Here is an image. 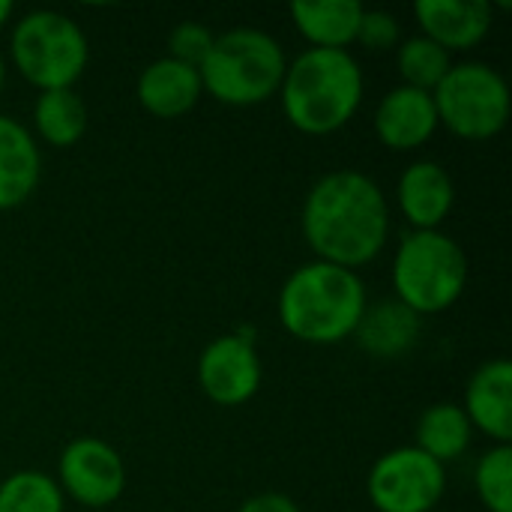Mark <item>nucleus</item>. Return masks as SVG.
Returning a JSON list of instances; mask_svg holds the SVG:
<instances>
[{
    "label": "nucleus",
    "mask_w": 512,
    "mask_h": 512,
    "mask_svg": "<svg viewBox=\"0 0 512 512\" xmlns=\"http://www.w3.org/2000/svg\"><path fill=\"white\" fill-rule=\"evenodd\" d=\"M300 228L315 261L360 273L390 240V201L369 174L339 168L312 183L303 201Z\"/></svg>",
    "instance_id": "nucleus-1"
},
{
    "label": "nucleus",
    "mask_w": 512,
    "mask_h": 512,
    "mask_svg": "<svg viewBox=\"0 0 512 512\" xmlns=\"http://www.w3.org/2000/svg\"><path fill=\"white\" fill-rule=\"evenodd\" d=\"M366 96L363 66L351 51L303 48L288 60L279 102L285 120L303 135H333L345 129Z\"/></svg>",
    "instance_id": "nucleus-2"
},
{
    "label": "nucleus",
    "mask_w": 512,
    "mask_h": 512,
    "mask_svg": "<svg viewBox=\"0 0 512 512\" xmlns=\"http://www.w3.org/2000/svg\"><path fill=\"white\" fill-rule=\"evenodd\" d=\"M366 306L369 294L360 273L327 261L297 267L282 282L276 300L285 333L318 348L351 339Z\"/></svg>",
    "instance_id": "nucleus-3"
},
{
    "label": "nucleus",
    "mask_w": 512,
    "mask_h": 512,
    "mask_svg": "<svg viewBox=\"0 0 512 512\" xmlns=\"http://www.w3.org/2000/svg\"><path fill=\"white\" fill-rule=\"evenodd\" d=\"M288 57L282 42L261 27H231L216 33L210 54L198 66L201 87L228 108H255L279 96Z\"/></svg>",
    "instance_id": "nucleus-4"
},
{
    "label": "nucleus",
    "mask_w": 512,
    "mask_h": 512,
    "mask_svg": "<svg viewBox=\"0 0 512 512\" xmlns=\"http://www.w3.org/2000/svg\"><path fill=\"white\" fill-rule=\"evenodd\" d=\"M390 279L396 300L414 315H441L468 288V255L444 231H408L396 246Z\"/></svg>",
    "instance_id": "nucleus-5"
},
{
    "label": "nucleus",
    "mask_w": 512,
    "mask_h": 512,
    "mask_svg": "<svg viewBox=\"0 0 512 512\" xmlns=\"http://www.w3.org/2000/svg\"><path fill=\"white\" fill-rule=\"evenodd\" d=\"M9 60L39 93L66 90L84 75L90 63V42L81 24L66 12L33 9L12 24Z\"/></svg>",
    "instance_id": "nucleus-6"
},
{
    "label": "nucleus",
    "mask_w": 512,
    "mask_h": 512,
    "mask_svg": "<svg viewBox=\"0 0 512 512\" xmlns=\"http://www.w3.org/2000/svg\"><path fill=\"white\" fill-rule=\"evenodd\" d=\"M432 99L438 123L462 141H489L510 123V84L483 60L453 63L444 81L432 90Z\"/></svg>",
    "instance_id": "nucleus-7"
},
{
    "label": "nucleus",
    "mask_w": 512,
    "mask_h": 512,
    "mask_svg": "<svg viewBox=\"0 0 512 512\" xmlns=\"http://www.w3.org/2000/svg\"><path fill=\"white\" fill-rule=\"evenodd\" d=\"M447 492V468L414 444L375 459L366 477L369 504L378 512H435Z\"/></svg>",
    "instance_id": "nucleus-8"
},
{
    "label": "nucleus",
    "mask_w": 512,
    "mask_h": 512,
    "mask_svg": "<svg viewBox=\"0 0 512 512\" xmlns=\"http://www.w3.org/2000/svg\"><path fill=\"white\" fill-rule=\"evenodd\" d=\"M57 486L63 498L87 510H105L126 492L123 456L102 438H75L57 459Z\"/></svg>",
    "instance_id": "nucleus-9"
},
{
    "label": "nucleus",
    "mask_w": 512,
    "mask_h": 512,
    "mask_svg": "<svg viewBox=\"0 0 512 512\" xmlns=\"http://www.w3.org/2000/svg\"><path fill=\"white\" fill-rule=\"evenodd\" d=\"M264 369L249 336H216L198 357V387L219 408H240L261 390Z\"/></svg>",
    "instance_id": "nucleus-10"
},
{
    "label": "nucleus",
    "mask_w": 512,
    "mask_h": 512,
    "mask_svg": "<svg viewBox=\"0 0 512 512\" xmlns=\"http://www.w3.org/2000/svg\"><path fill=\"white\" fill-rule=\"evenodd\" d=\"M372 126H375L378 141L393 153L420 150L441 129L432 93L417 90V87H405V84L387 90L378 99L375 114H372Z\"/></svg>",
    "instance_id": "nucleus-11"
},
{
    "label": "nucleus",
    "mask_w": 512,
    "mask_h": 512,
    "mask_svg": "<svg viewBox=\"0 0 512 512\" xmlns=\"http://www.w3.org/2000/svg\"><path fill=\"white\" fill-rule=\"evenodd\" d=\"M456 204V183L435 159L411 162L396 183V207L411 231H441Z\"/></svg>",
    "instance_id": "nucleus-12"
},
{
    "label": "nucleus",
    "mask_w": 512,
    "mask_h": 512,
    "mask_svg": "<svg viewBox=\"0 0 512 512\" xmlns=\"http://www.w3.org/2000/svg\"><path fill=\"white\" fill-rule=\"evenodd\" d=\"M414 15L420 33L438 42L447 54L474 51L486 42L495 24V6L486 0H417Z\"/></svg>",
    "instance_id": "nucleus-13"
},
{
    "label": "nucleus",
    "mask_w": 512,
    "mask_h": 512,
    "mask_svg": "<svg viewBox=\"0 0 512 512\" xmlns=\"http://www.w3.org/2000/svg\"><path fill=\"white\" fill-rule=\"evenodd\" d=\"M474 432H483L492 444H512V366L498 357L483 363L468 387L462 405Z\"/></svg>",
    "instance_id": "nucleus-14"
},
{
    "label": "nucleus",
    "mask_w": 512,
    "mask_h": 512,
    "mask_svg": "<svg viewBox=\"0 0 512 512\" xmlns=\"http://www.w3.org/2000/svg\"><path fill=\"white\" fill-rule=\"evenodd\" d=\"M135 93L147 114L159 120H177L201 102L204 87L195 66H186L171 57H159L144 66Z\"/></svg>",
    "instance_id": "nucleus-15"
},
{
    "label": "nucleus",
    "mask_w": 512,
    "mask_h": 512,
    "mask_svg": "<svg viewBox=\"0 0 512 512\" xmlns=\"http://www.w3.org/2000/svg\"><path fill=\"white\" fill-rule=\"evenodd\" d=\"M42 180V153L33 132L0 114V210L21 207Z\"/></svg>",
    "instance_id": "nucleus-16"
},
{
    "label": "nucleus",
    "mask_w": 512,
    "mask_h": 512,
    "mask_svg": "<svg viewBox=\"0 0 512 512\" xmlns=\"http://www.w3.org/2000/svg\"><path fill=\"white\" fill-rule=\"evenodd\" d=\"M420 330H423V318L393 297L366 306L351 339H357L360 351H366L375 360H399L417 348Z\"/></svg>",
    "instance_id": "nucleus-17"
},
{
    "label": "nucleus",
    "mask_w": 512,
    "mask_h": 512,
    "mask_svg": "<svg viewBox=\"0 0 512 512\" xmlns=\"http://www.w3.org/2000/svg\"><path fill=\"white\" fill-rule=\"evenodd\" d=\"M363 9L357 0H297L288 6V15L309 48L348 51L357 45Z\"/></svg>",
    "instance_id": "nucleus-18"
},
{
    "label": "nucleus",
    "mask_w": 512,
    "mask_h": 512,
    "mask_svg": "<svg viewBox=\"0 0 512 512\" xmlns=\"http://www.w3.org/2000/svg\"><path fill=\"white\" fill-rule=\"evenodd\" d=\"M471 441H474V429H471L462 405H456V402H435L417 417L414 447L423 450L429 459H435L444 468L450 462L462 459L468 453Z\"/></svg>",
    "instance_id": "nucleus-19"
},
{
    "label": "nucleus",
    "mask_w": 512,
    "mask_h": 512,
    "mask_svg": "<svg viewBox=\"0 0 512 512\" xmlns=\"http://www.w3.org/2000/svg\"><path fill=\"white\" fill-rule=\"evenodd\" d=\"M33 138L54 147L69 150L75 147L87 132V105L75 93V87L66 90H45L33 102Z\"/></svg>",
    "instance_id": "nucleus-20"
},
{
    "label": "nucleus",
    "mask_w": 512,
    "mask_h": 512,
    "mask_svg": "<svg viewBox=\"0 0 512 512\" xmlns=\"http://www.w3.org/2000/svg\"><path fill=\"white\" fill-rule=\"evenodd\" d=\"M450 66H453V54H447L438 42H432L423 33L402 39L396 48V69L405 87L432 93L444 81Z\"/></svg>",
    "instance_id": "nucleus-21"
},
{
    "label": "nucleus",
    "mask_w": 512,
    "mask_h": 512,
    "mask_svg": "<svg viewBox=\"0 0 512 512\" xmlns=\"http://www.w3.org/2000/svg\"><path fill=\"white\" fill-rule=\"evenodd\" d=\"M0 512H66V498L51 474L15 471L0 483Z\"/></svg>",
    "instance_id": "nucleus-22"
},
{
    "label": "nucleus",
    "mask_w": 512,
    "mask_h": 512,
    "mask_svg": "<svg viewBox=\"0 0 512 512\" xmlns=\"http://www.w3.org/2000/svg\"><path fill=\"white\" fill-rule=\"evenodd\" d=\"M474 489L486 512H512V444H492L477 459Z\"/></svg>",
    "instance_id": "nucleus-23"
},
{
    "label": "nucleus",
    "mask_w": 512,
    "mask_h": 512,
    "mask_svg": "<svg viewBox=\"0 0 512 512\" xmlns=\"http://www.w3.org/2000/svg\"><path fill=\"white\" fill-rule=\"evenodd\" d=\"M213 39H216V33L207 24H201V21H180L168 33V57L198 69L204 63V57L210 54Z\"/></svg>",
    "instance_id": "nucleus-24"
},
{
    "label": "nucleus",
    "mask_w": 512,
    "mask_h": 512,
    "mask_svg": "<svg viewBox=\"0 0 512 512\" xmlns=\"http://www.w3.org/2000/svg\"><path fill=\"white\" fill-rule=\"evenodd\" d=\"M402 42V24L387 9H363L360 27H357V45L366 51H393Z\"/></svg>",
    "instance_id": "nucleus-25"
},
{
    "label": "nucleus",
    "mask_w": 512,
    "mask_h": 512,
    "mask_svg": "<svg viewBox=\"0 0 512 512\" xmlns=\"http://www.w3.org/2000/svg\"><path fill=\"white\" fill-rule=\"evenodd\" d=\"M237 512H303L297 507L294 498L282 495V492H261V495H252L240 504Z\"/></svg>",
    "instance_id": "nucleus-26"
},
{
    "label": "nucleus",
    "mask_w": 512,
    "mask_h": 512,
    "mask_svg": "<svg viewBox=\"0 0 512 512\" xmlns=\"http://www.w3.org/2000/svg\"><path fill=\"white\" fill-rule=\"evenodd\" d=\"M12 12H15V6L9 3V0H0V30L9 24V18H12Z\"/></svg>",
    "instance_id": "nucleus-27"
},
{
    "label": "nucleus",
    "mask_w": 512,
    "mask_h": 512,
    "mask_svg": "<svg viewBox=\"0 0 512 512\" xmlns=\"http://www.w3.org/2000/svg\"><path fill=\"white\" fill-rule=\"evenodd\" d=\"M3 84H6V57L0 51V93H3Z\"/></svg>",
    "instance_id": "nucleus-28"
}]
</instances>
